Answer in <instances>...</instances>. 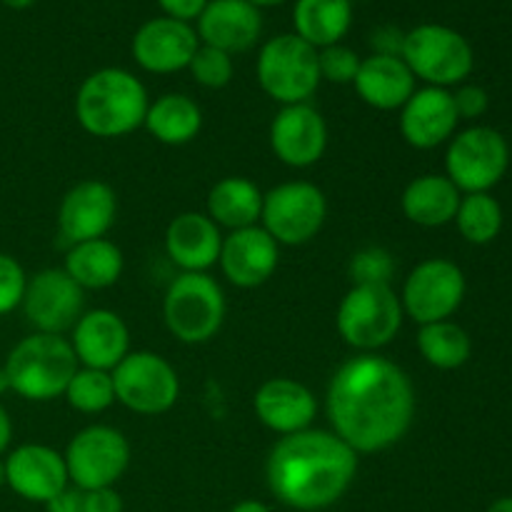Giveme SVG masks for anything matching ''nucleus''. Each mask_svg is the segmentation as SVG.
I'll use <instances>...</instances> for the list:
<instances>
[{"label": "nucleus", "mask_w": 512, "mask_h": 512, "mask_svg": "<svg viewBox=\"0 0 512 512\" xmlns=\"http://www.w3.org/2000/svg\"><path fill=\"white\" fill-rule=\"evenodd\" d=\"M325 410L333 433L355 453H383L398 445L413 425L415 388L393 360L358 353L330 378Z\"/></svg>", "instance_id": "f257e3e1"}, {"label": "nucleus", "mask_w": 512, "mask_h": 512, "mask_svg": "<svg viewBox=\"0 0 512 512\" xmlns=\"http://www.w3.org/2000/svg\"><path fill=\"white\" fill-rule=\"evenodd\" d=\"M358 475V453L333 430L283 435L265 460V483L280 505L298 512L328 510Z\"/></svg>", "instance_id": "f03ea898"}, {"label": "nucleus", "mask_w": 512, "mask_h": 512, "mask_svg": "<svg viewBox=\"0 0 512 512\" xmlns=\"http://www.w3.org/2000/svg\"><path fill=\"white\" fill-rule=\"evenodd\" d=\"M148 105V90L130 70L100 68L80 83L75 118L93 138H123L143 128Z\"/></svg>", "instance_id": "7ed1b4c3"}, {"label": "nucleus", "mask_w": 512, "mask_h": 512, "mask_svg": "<svg viewBox=\"0 0 512 512\" xmlns=\"http://www.w3.org/2000/svg\"><path fill=\"white\" fill-rule=\"evenodd\" d=\"M78 368L70 340L48 333H33L20 340L3 365L10 390L30 403H50L65 395Z\"/></svg>", "instance_id": "20e7f679"}, {"label": "nucleus", "mask_w": 512, "mask_h": 512, "mask_svg": "<svg viewBox=\"0 0 512 512\" xmlns=\"http://www.w3.org/2000/svg\"><path fill=\"white\" fill-rule=\"evenodd\" d=\"M405 310L390 285H353L340 300L335 328L358 353H378L403 328Z\"/></svg>", "instance_id": "39448f33"}, {"label": "nucleus", "mask_w": 512, "mask_h": 512, "mask_svg": "<svg viewBox=\"0 0 512 512\" xmlns=\"http://www.w3.org/2000/svg\"><path fill=\"white\" fill-rule=\"evenodd\" d=\"M228 313L225 293L208 273H180L165 290L163 320L185 345H203L220 333Z\"/></svg>", "instance_id": "423d86ee"}, {"label": "nucleus", "mask_w": 512, "mask_h": 512, "mask_svg": "<svg viewBox=\"0 0 512 512\" xmlns=\"http://www.w3.org/2000/svg\"><path fill=\"white\" fill-rule=\"evenodd\" d=\"M255 75L263 93L280 105L310 103L323 83L318 50L295 33L275 35L260 48Z\"/></svg>", "instance_id": "0eeeda50"}, {"label": "nucleus", "mask_w": 512, "mask_h": 512, "mask_svg": "<svg viewBox=\"0 0 512 512\" xmlns=\"http://www.w3.org/2000/svg\"><path fill=\"white\" fill-rule=\"evenodd\" d=\"M403 60L415 80L433 88L460 85L475 68V53L468 38L440 23H423L405 33Z\"/></svg>", "instance_id": "6e6552de"}, {"label": "nucleus", "mask_w": 512, "mask_h": 512, "mask_svg": "<svg viewBox=\"0 0 512 512\" xmlns=\"http://www.w3.org/2000/svg\"><path fill=\"white\" fill-rule=\"evenodd\" d=\"M510 168V145L500 130L473 125L455 133L445 153V175L463 195L490 193Z\"/></svg>", "instance_id": "1a4fd4ad"}, {"label": "nucleus", "mask_w": 512, "mask_h": 512, "mask_svg": "<svg viewBox=\"0 0 512 512\" xmlns=\"http://www.w3.org/2000/svg\"><path fill=\"white\" fill-rule=\"evenodd\" d=\"M328 220V198L308 180H290L263 193L260 228L278 245H305Z\"/></svg>", "instance_id": "9d476101"}, {"label": "nucleus", "mask_w": 512, "mask_h": 512, "mask_svg": "<svg viewBox=\"0 0 512 512\" xmlns=\"http://www.w3.org/2000/svg\"><path fill=\"white\" fill-rule=\"evenodd\" d=\"M63 458L73 488L83 493L115 488V483L130 468V443L110 425H90L73 435Z\"/></svg>", "instance_id": "9b49d317"}, {"label": "nucleus", "mask_w": 512, "mask_h": 512, "mask_svg": "<svg viewBox=\"0 0 512 512\" xmlns=\"http://www.w3.org/2000/svg\"><path fill=\"white\" fill-rule=\"evenodd\" d=\"M115 400L138 415H163L178 403V370L153 350H130L113 370Z\"/></svg>", "instance_id": "f8f14e48"}, {"label": "nucleus", "mask_w": 512, "mask_h": 512, "mask_svg": "<svg viewBox=\"0 0 512 512\" xmlns=\"http://www.w3.org/2000/svg\"><path fill=\"white\" fill-rule=\"evenodd\" d=\"M468 283L460 265L448 258H428L415 265L405 278L400 303L405 318L418 325L450 320L463 305Z\"/></svg>", "instance_id": "ddd939ff"}, {"label": "nucleus", "mask_w": 512, "mask_h": 512, "mask_svg": "<svg viewBox=\"0 0 512 512\" xmlns=\"http://www.w3.org/2000/svg\"><path fill=\"white\" fill-rule=\"evenodd\" d=\"M85 290L63 268H45L28 278L23 313L35 333L63 335L85 313Z\"/></svg>", "instance_id": "4468645a"}, {"label": "nucleus", "mask_w": 512, "mask_h": 512, "mask_svg": "<svg viewBox=\"0 0 512 512\" xmlns=\"http://www.w3.org/2000/svg\"><path fill=\"white\" fill-rule=\"evenodd\" d=\"M270 148L288 168H310L328 150V123L310 103L283 105L270 123Z\"/></svg>", "instance_id": "2eb2a0df"}, {"label": "nucleus", "mask_w": 512, "mask_h": 512, "mask_svg": "<svg viewBox=\"0 0 512 512\" xmlns=\"http://www.w3.org/2000/svg\"><path fill=\"white\" fill-rule=\"evenodd\" d=\"M198 48L200 40L193 25L168 18V15L145 20L135 30L133 45H130L135 63L155 75H170L185 70Z\"/></svg>", "instance_id": "dca6fc26"}, {"label": "nucleus", "mask_w": 512, "mask_h": 512, "mask_svg": "<svg viewBox=\"0 0 512 512\" xmlns=\"http://www.w3.org/2000/svg\"><path fill=\"white\" fill-rule=\"evenodd\" d=\"M115 215H118L115 190L103 180H80L60 200V235L70 245L105 238L115 225Z\"/></svg>", "instance_id": "f3484780"}, {"label": "nucleus", "mask_w": 512, "mask_h": 512, "mask_svg": "<svg viewBox=\"0 0 512 512\" xmlns=\"http://www.w3.org/2000/svg\"><path fill=\"white\" fill-rule=\"evenodd\" d=\"M5 485L18 498L45 505L70 485L63 453L40 443L20 445L5 458Z\"/></svg>", "instance_id": "a211bd4d"}, {"label": "nucleus", "mask_w": 512, "mask_h": 512, "mask_svg": "<svg viewBox=\"0 0 512 512\" xmlns=\"http://www.w3.org/2000/svg\"><path fill=\"white\" fill-rule=\"evenodd\" d=\"M458 110H455L453 93L445 88L415 90L408 103L400 108V135L410 148L433 150L438 145L450 143L458 130Z\"/></svg>", "instance_id": "6ab92c4d"}, {"label": "nucleus", "mask_w": 512, "mask_h": 512, "mask_svg": "<svg viewBox=\"0 0 512 512\" xmlns=\"http://www.w3.org/2000/svg\"><path fill=\"white\" fill-rule=\"evenodd\" d=\"M73 353L80 368L113 373L130 353V330L118 313L108 308L88 310L73 325Z\"/></svg>", "instance_id": "aec40b11"}, {"label": "nucleus", "mask_w": 512, "mask_h": 512, "mask_svg": "<svg viewBox=\"0 0 512 512\" xmlns=\"http://www.w3.org/2000/svg\"><path fill=\"white\" fill-rule=\"evenodd\" d=\"M280 263V245L260 225L233 230L223 238L220 270L235 288H260L275 275Z\"/></svg>", "instance_id": "412c9836"}, {"label": "nucleus", "mask_w": 512, "mask_h": 512, "mask_svg": "<svg viewBox=\"0 0 512 512\" xmlns=\"http://www.w3.org/2000/svg\"><path fill=\"white\" fill-rule=\"evenodd\" d=\"M195 23L200 43L228 55L248 53L263 35V13L245 0H210Z\"/></svg>", "instance_id": "4be33fe9"}, {"label": "nucleus", "mask_w": 512, "mask_h": 512, "mask_svg": "<svg viewBox=\"0 0 512 512\" xmlns=\"http://www.w3.org/2000/svg\"><path fill=\"white\" fill-rule=\"evenodd\" d=\"M255 415L268 430L283 435L303 433L318 415V400L308 385L293 378H270L253 398Z\"/></svg>", "instance_id": "5701e85b"}, {"label": "nucleus", "mask_w": 512, "mask_h": 512, "mask_svg": "<svg viewBox=\"0 0 512 512\" xmlns=\"http://www.w3.org/2000/svg\"><path fill=\"white\" fill-rule=\"evenodd\" d=\"M223 233L205 213L175 215L165 228V253L183 273H208L218 265Z\"/></svg>", "instance_id": "b1692460"}, {"label": "nucleus", "mask_w": 512, "mask_h": 512, "mask_svg": "<svg viewBox=\"0 0 512 512\" xmlns=\"http://www.w3.org/2000/svg\"><path fill=\"white\" fill-rule=\"evenodd\" d=\"M355 93L375 110H400L415 93V75L398 55H368L353 80Z\"/></svg>", "instance_id": "393cba45"}, {"label": "nucleus", "mask_w": 512, "mask_h": 512, "mask_svg": "<svg viewBox=\"0 0 512 512\" xmlns=\"http://www.w3.org/2000/svg\"><path fill=\"white\" fill-rule=\"evenodd\" d=\"M463 193L453 185L448 175L425 173L410 180L400 198L403 215L420 228H443L453 223Z\"/></svg>", "instance_id": "a878e982"}, {"label": "nucleus", "mask_w": 512, "mask_h": 512, "mask_svg": "<svg viewBox=\"0 0 512 512\" xmlns=\"http://www.w3.org/2000/svg\"><path fill=\"white\" fill-rule=\"evenodd\" d=\"M263 213V190L243 175H228L218 180L208 193V218L218 228L233 230L253 228Z\"/></svg>", "instance_id": "bb28decb"}, {"label": "nucleus", "mask_w": 512, "mask_h": 512, "mask_svg": "<svg viewBox=\"0 0 512 512\" xmlns=\"http://www.w3.org/2000/svg\"><path fill=\"white\" fill-rule=\"evenodd\" d=\"M353 25V0H295L293 33L315 50L338 45Z\"/></svg>", "instance_id": "cd10ccee"}, {"label": "nucleus", "mask_w": 512, "mask_h": 512, "mask_svg": "<svg viewBox=\"0 0 512 512\" xmlns=\"http://www.w3.org/2000/svg\"><path fill=\"white\" fill-rule=\"evenodd\" d=\"M123 268V250L108 238H95L70 245L63 265L65 273L83 290L110 288V285H115L120 280Z\"/></svg>", "instance_id": "c85d7f7f"}, {"label": "nucleus", "mask_w": 512, "mask_h": 512, "mask_svg": "<svg viewBox=\"0 0 512 512\" xmlns=\"http://www.w3.org/2000/svg\"><path fill=\"white\" fill-rule=\"evenodd\" d=\"M143 128L163 145H188L203 128V110L190 95L165 93L148 105Z\"/></svg>", "instance_id": "c756f323"}, {"label": "nucleus", "mask_w": 512, "mask_h": 512, "mask_svg": "<svg viewBox=\"0 0 512 512\" xmlns=\"http://www.w3.org/2000/svg\"><path fill=\"white\" fill-rule=\"evenodd\" d=\"M418 350L428 365L438 370H458L473 355V340L463 325L453 320L420 325Z\"/></svg>", "instance_id": "7c9ffc66"}, {"label": "nucleus", "mask_w": 512, "mask_h": 512, "mask_svg": "<svg viewBox=\"0 0 512 512\" xmlns=\"http://www.w3.org/2000/svg\"><path fill=\"white\" fill-rule=\"evenodd\" d=\"M458 233L473 245H488L500 235L505 223L503 205L490 193H470L460 198L458 213H455Z\"/></svg>", "instance_id": "2f4dec72"}, {"label": "nucleus", "mask_w": 512, "mask_h": 512, "mask_svg": "<svg viewBox=\"0 0 512 512\" xmlns=\"http://www.w3.org/2000/svg\"><path fill=\"white\" fill-rule=\"evenodd\" d=\"M65 400L73 410L83 415L105 413L115 403V385L113 375L105 370L78 368L65 388Z\"/></svg>", "instance_id": "473e14b6"}, {"label": "nucleus", "mask_w": 512, "mask_h": 512, "mask_svg": "<svg viewBox=\"0 0 512 512\" xmlns=\"http://www.w3.org/2000/svg\"><path fill=\"white\" fill-rule=\"evenodd\" d=\"M188 70L198 85H203V88H210V90H220L225 88L235 75L233 55H228L225 50L210 48V45L200 43V48L195 50L193 60H190Z\"/></svg>", "instance_id": "72a5a7b5"}, {"label": "nucleus", "mask_w": 512, "mask_h": 512, "mask_svg": "<svg viewBox=\"0 0 512 512\" xmlns=\"http://www.w3.org/2000/svg\"><path fill=\"white\" fill-rule=\"evenodd\" d=\"M348 273L353 285H390L395 275V258L380 245H370L350 258Z\"/></svg>", "instance_id": "f704fd0d"}, {"label": "nucleus", "mask_w": 512, "mask_h": 512, "mask_svg": "<svg viewBox=\"0 0 512 512\" xmlns=\"http://www.w3.org/2000/svg\"><path fill=\"white\" fill-rule=\"evenodd\" d=\"M360 60L363 58H360L353 48H348V45L343 43L318 50L320 80H328V83H335V85L353 83L355 75H358Z\"/></svg>", "instance_id": "c9c22d12"}, {"label": "nucleus", "mask_w": 512, "mask_h": 512, "mask_svg": "<svg viewBox=\"0 0 512 512\" xmlns=\"http://www.w3.org/2000/svg\"><path fill=\"white\" fill-rule=\"evenodd\" d=\"M28 275L23 265L8 253H0V315H8L23 305Z\"/></svg>", "instance_id": "e433bc0d"}, {"label": "nucleus", "mask_w": 512, "mask_h": 512, "mask_svg": "<svg viewBox=\"0 0 512 512\" xmlns=\"http://www.w3.org/2000/svg\"><path fill=\"white\" fill-rule=\"evenodd\" d=\"M455 110H458L460 120H478L488 113L490 98L488 90L480 88V85H460L453 93Z\"/></svg>", "instance_id": "4c0bfd02"}, {"label": "nucleus", "mask_w": 512, "mask_h": 512, "mask_svg": "<svg viewBox=\"0 0 512 512\" xmlns=\"http://www.w3.org/2000/svg\"><path fill=\"white\" fill-rule=\"evenodd\" d=\"M403 43L405 33L398 25H380L370 35V45H373L375 55H398V58H403Z\"/></svg>", "instance_id": "58836bf2"}, {"label": "nucleus", "mask_w": 512, "mask_h": 512, "mask_svg": "<svg viewBox=\"0 0 512 512\" xmlns=\"http://www.w3.org/2000/svg\"><path fill=\"white\" fill-rule=\"evenodd\" d=\"M83 512H123V498L115 488H100L83 493Z\"/></svg>", "instance_id": "ea45409f"}, {"label": "nucleus", "mask_w": 512, "mask_h": 512, "mask_svg": "<svg viewBox=\"0 0 512 512\" xmlns=\"http://www.w3.org/2000/svg\"><path fill=\"white\" fill-rule=\"evenodd\" d=\"M210 0H158L163 15L175 20H183V23H193L200 18V13L205 10Z\"/></svg>", "instance_id": "a19ab883"}, {"label": "nucleus", "mask_w": 512, "mask_h": 512, "mask_svg": "<svg viewBox=\"0 0 512 512\" xmlns=\"http://www.w3.org/2000/svg\"><path fill=\"white\" fill-rule=\"evenodd\" d=\"M43 508L45 512H83V490L68 485L63 493H58L53 500H48Z\"/></svg>", "instance_id": "79ce46f5"}, {"label": "nucleus", "mask_w": 512, "mask_h": 512, "mask_svg": "<svg viewBox=\"0 0 512 512\" xmlns=\"http://www.w3.org/2000/svg\"><path fill=\"white\" fill-rule=\"evenodd\" d=\"M10 440H13V420H10L8 410L0 405V458L10 448Z\"/></svg>", "instance_id": "37998d69"}, {"label": "nucleus", "mask_w": 512, "mask_h": 512, "mask_svg": "<svg viewBox=\"0 0 512 512\" xmlns=\"http://www.w3.org/2000/svg\"><path fill=\"white\" fill-rule=\"evenodd\" d=\"M230 512H273L268 508V505L263 503V500H240V503H235Z\"/></svg>", "instance_id": "c03bdc74"}, {"label": "nucleus", "mask_w": 512, "mask_h": 512, "mask_svg": "<svg viewBox=\"0 0 512 512\" xmlns=\"http://www.w3.org/2000/svg\"><path fill=\"white\" fill-rule=\"evenodd\" d=\"M488 512H512V495H505V498H498L493 505H490Z\"/></svg>", "instance_id": "a18cd8bd"}, {"label": "nucleus", "mask_w": 512, "mask_h": 512, "mask_svg": "<svg viewBox=\"0 0 512 512\" xmlns=\"http://www.w3.org/2000/svg\"><path fill=\"white\" fill-rule=\"evenodd\" d=\"M0 3H3L5 8H10V10H25V8H30L35 0H0Z\"/></svg>", "instance_id": "49530a36"}, {"label": "nucleus", "mask_w": 512, "mask_h": 512, "mask_svg": "<svg viewBox=\"0 0 512 512\" xmlns=\"http://www.w3.org/2000/svg\"><path fill=\"white\" fill-rule=\"evenodd\" d=\"M245 3H250V5H255L258 10H263V8H275V5H283V3H288V0H245Z\"/></svg>", "instance_id": "de8ad7c7"}, {"label": "nucleus", "mask_w": 512, "mask_h": 512, "mask_svg": "<svg viewBox=\"0 0 512 512\" xmlns=\"http://www.w3.org/2000/svg\"><path fill=\"white\" fill-rule=\"evenodd\" d=\"M5 390H10V385H8V378H5V370L0 368V393H5Z\"/></svg>", "instance_id": "09e8293b"}, {"label": "nucleus", "mask_w": 512, "mask_h": 512, "mask_svg": "<svg viewBox=\"0 0 512 512\" xmlns=\"http://www.w3.org/2000/svg\"><path fill=\"white\" fill-rule=\"evenodd\" d=\"M0 488H5V460L0 458Z\"/></svg>", "instance_id": "8fccbe9b"}]
</instances>
